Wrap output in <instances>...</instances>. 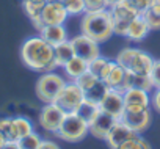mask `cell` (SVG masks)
<instances>
[{"label": "cell", "instance_id": "obj_32", "mask_svg": "<svg viewBox=\"0 0 160 149\" xmlns=\"http://www.w3.org/2000/svg\"><path fill=\"white\" fill-rule=\"evenodd\" d=\"M149 77H151V80L154 83V88H160V60H154V64H152Z\"/></svg>", "mask_w": 160, "mask_h": 149}, {"label": "cell", "instance_id": "obj_14", "mask_svg": "<svg viewBox=\"0 0 160 149\" xmlns=\"http://www.w3.org/2000/svg\"><path fill=\"white\" fill-rule=\"evenodd\" d=\"M116 118H113L112 115L108 113H104V112H99L98 116L88 124L90 127V133L99 140H105V137L108 135V132L113 129V126L116 124Z\"/></svg>", "mask_w": 160, "mask_h": 149}, {"label": "cell", "instance_id": "obj_29", "mask_svg": "<svg viewBox=\"0 0 160 149\" xmlns=\"http://www.w3.org/2000/svg\"><path fill=\"white\" fill-rule=\"evenodd\" d=\"M116 149H151V146L141 135H137V137L127 140L126 143H122L121 146H118Z\"/></svg>", "mask_w": 160, "mask_h": 149}, {"label": "cell", "instance_id": "obj_24", "mask_svg": "<svg viewBox=\"0 0 160 149\" xmlns=\"http://www.w3.org/2000/svg\"><path fill=\"white\" fill-rule=\"evenodd\" d=\"M0 133L5 137L7 141H18L13 118H0Z\"/></svg>", "mask_w": 160, "mask_h": 149}, {"label": "cell", "instance_id": "obj_9", "mask_svg": "<svg viewBox=\"0 0 160 149\" xmlns=\"http://www.w3.org/2000/svg\"><path fill=\"white\" fill-rule=\"evenodd\" d=\"M68 17L69 16L63 2H58V0H47L41 10L42 25H64Z\"/></svg>", "mask_w": 160, "mask_h": 149}, {"label": "cell", "instance_id": "obj_36", "mask_svg": "<svg viewBox=\"0 0 160 149\" xmlns=\"http://www.w3.org/2000/svg\"><path fill=\"white\" fill-rule=\"evenodd\" d=\"M39 149H61V147H60L55 141H52V140H42Z\"/></svg>", "mask_w": 160, "mask_h": 149}, {"label": "cell", "instance_id": "obj_31", "mask_svg": "<svg viewBox=\"0 0 160 149\" xmlns=\"http://www.w3.org/2000/svg\"><path fill=\"white\" fill-rule=\"evenodd\" d=\"M141 16L144 17L151 30H160V14L158 13H154L148 8L144 13H141Z\"/></svg>", "mask_w": 160, "mask_h": 149}, {"label": "cell", "instance_id": "obj_35", "mask_svg": "<svg viewBox=\"0 0 160 149\" xmlns=\"http://www.w3.org/2000/svg\"><path fill=\"white\" fill-rule=\"evenodd\" d=\"M151 104H152L154 110L160 113V88H155L154 90V94L151 97Z\"/></svg>", "mask_w": 160, "mask_h": 149}, {"label": "cell", "instance_id": "obj_3", "mask_svg": "<svg viewBox=\"0 0 160 149\" xmlns=\"http://www.w3.org/2000/svg\"><path fill=\"white\" fill-rule=\"evenodd\" d=\"M116 63L121 64L127 72L140 74V76H149L154 64V58L141 49L124 47L119 50L116 57Z\"/></svg>", "mask_w": 160, "mask_h": 149}, {"label": "cell", "instance_id": "obj_12", "mask_svg": "<svg viewBox=\"0 0 160 149\" xmlns=\"http://www.w3.org/2000/svg\"><path fill=\"white\" fill-rule=\"evenodd\" d=\"M151 119H152L151 108L143 110V112H124L121 116V121L138 135L148 130V127L151 126Z\"/></svg>", "mask_w": 160, "mask_h": 149}, {"label": "cell", "instance_id": "obj_7", "mask_svg": "<svg viewBox=\"0 0 160 149\" xmlns=\"http://www.w3.org/2000/svg\"><path fill=\"white\" fill-rule=\"evenodd\" d=\"M83 99H85L83 90L77 85V82L71 80V82H66V85L61 88V91L58 93L53 102L66 113H74L77 112L80 104L83 102Z\"/></svg>", "mask_w": 160, "mask_h": 149}, {"label": "cell", "instance_id": "obj_28", "mask_svg": "<svg viewBox=\"0 0 160 149\" xmlns=\"http://www.w3.org/2000/svg\"><path fill=\"white\" fill-rule=\"evenodd\" d=\"M41 143H42V138L36 132H32V133L18 140V144L21 149H39Z\"/></svg>", "mask_w": 160, "mask_h": 149}, {"label": "cell", "instance_id": "obj_37", "mask_svg": "<svg viewBox=\"0 0 160 149\" xmlns=\"http://www.w3.org/2000/svg\"><path fill=\"white\" fill-rule=\"evenodd\" d=\"M149 10L154 11V13H158V14H160V0H152V3H151Z\"/></svg>", "mask_w": 160, "mask_h": 149}, {"label": "cell", "instance_id": "obj_38", "mask_svg": "<svg viewBox=\"0 0 160 149\" xmlns=\"http://www.w3.org/2000/svg\"><path fill=\"white\" fill-rule=\"evenodd\" d=\"M2 149H21V147H19L18 141H7Z\"/></svg>", "mask_w": 160, "mask_h": 149}, {"label": "cell", "instance_id": "obj_39", "mask_svg": "<svg viewBox=\"0 0 160 149\" xmlns=\"http://www.w3.org/2000/svg\"><path fill=\"white\" fill-rule=\"evenodd\" d=\"M118 2H121V0H105V3H107V8H110L112 5H115V3H118Z\"/></svg>", "mask_w": 160, "mask_h": 149}, {"label": "cell", "instance_id": "obj_10", "mask_svg": "<svg viewBox=\"0 0 160 149\" xmlns=\"http://www.w3.org/2000/svg\"><path fill=\"white\" fill-rule=\"evenodd\" d=\"M124 97V112H143L151 108L149 91L140 88H127L122 93Z\"/></svg>", "mask_w": 160, "mask_h": 149}, {"label": "cell", "instance_id": "obj_16", "mask_svg": "<svg viewBox=\"0 0 160 149\" xmlns=\"http://www.w3.org/2000/svg\"><path fill=\"white\" fill-rule=\"evenodd\" d=\"M39 36L53 47L69 39L68 38V30H66L64 25H44L39 30Z\"/></svg>", "mask_w": 160, "mask_h": 149}, {"label": "cell", "instance_id": "obj_25", "mask_svg": "<svg viewBox=\"0 0 160 149\" xmlns=\"http://www.w3.org/2000/svg\"><path fill=\"white\" fill-rule=\"evenodd\" d=\"M68 16H83L87 13L85 0H63Z\"/></svg>", "mask_w": 160, "mask_h": 149}, {"label": "cell", "instance_id": "obj_19", "mask_svg": "<svg viewBox=\"0 0 160 149\" xmlns=\"http://www.w3.org/2000/svg\"><path fill=\"white\" fill-rule=\"evenodd\" d=\"M63 69H64L66 76H68L71 80L75 82L80 76H83V74L88 71V61H85L83 58L74 55V57L63 66Z\"/></svg>", "mask_w": 160, "mask_h": 149}, {"label": "cell", "instance_id": "obj_42", "mask_svg": "<svg viewBox=\"0 0 160 149\" xmlns=\"http://www.w3.org/2000/svg\"><path fill=\"white\" fill-rule=\"evenodd\" d=\"M58 2H63V0H58Z\"/></svg>", "mask_w": 160, "mask_h": 149}, {"label": "cell", "instance_id": "obj_30", "mask_svg": "<svg viewBox=\"0 0 160 149\" xmlns=\"http://www.w3.org/2000/svg\"><path fill=\"white\" fill-rule=\"evenodd\" d=\"M98 80H99V77H98V76H94V74H93V72H90V71H87V72L83 74V76H80L75 82H77V85H78L80 88H82L83 91H87V90H88V88H91Z\"/></svg>", "mask_w": 160, "mask_h": 149}, {"label": "cell", "instance_id": "obj_22", "mask_svg": "<svg viewBox=\"0 0 160 149\" xmlns=\"http://www.w3.org/2000/svg\"><path fill=\"white\" fill-rule=\"evenodd\" d=\"M101 112V107H99V104H96V102H93V101H88V99H83V102L80 104V107L77 108V115L82 118L83 121H87L88 124L98 116V113Z\"/></svg>", "mask_w": 160, "mask_h": 149}, {"label": "cell", "instance_id": "obj_23", "mask_svg": "<svg viewBox=\"0 0 160 149\" xmlns=\"http://www.w3.org/2000/svg\"><path fill=\"white\" fill-rule=\"evenodd\" d=\"M108 91H110V88L105 85V82H104L102 79H99V80L91 87V88H88V90H87V91H83V93H85V99H88V101H93V102L99 104Z\"/></svg>", "mask_w": 160, "mask_h": 149}, {"label": "cell", "instance_id": "obj_33", "mask_svg": "<svg viewBox=\"0 0 160 149\" xmlns=\"http://www.w3.org/2000/svg\"><path fill=\"white\" fill-rule=\"evenodd\" d=\"M87 11H96V10H104L107 8L105 0H85Z\"/></svg>", "mask_w": 160, "mask_h": 149}, {"label": "cell", "instance_id": "obj_11", "mask_svg": "<svg viewBox=\"0 0 160 149\" xmlns=\"http://www.w3.org/2000/svg\"><path fill=\"white\" fill-rule=\"evenodd\" d=\"M71 42H72L75 55L80 57V58H83L85 61H91V60H94L96 57L101 55L99 42H96L94 39H91L90 36H87L83 33L74 36L71 39Z\"/></svg>", "mask_w": 160, "mask_h": 149}, {"label": "cell", "instance_id": "obj_4", "mask_svg": "<svg viewBox=\"0 0 160 149\" xmlns=\"http://www.w3.org/2000/svg\"><path fill=\"white\" fill-rule=\"evenodd\" d=\"M88 133H90L88 122L83 121L74 112V113H66V116L55 135L60 140H64L68 143H78V141L85 140V137Z\"/></svg>", "mask_w": 160, "mask_h": 149}, {"label": "cell", "instance_id": "obj_18", "mask_svg": "<svg viewBox=\"0 0 160 149\" xmlns=\"http://www.w3.org/2000/svg\"><path fill=\"white\" fill-rule=\"evenodd\" d=\"M126 74L127 71L121 66V64H115L113 69L105 76V79H102L105 82V85L110 88V90H116V91H121L124 93L126 88H124V82H126Z\"/></svg>", "mask_w": 160, "mask_h": 149}, {"label": "cell", "instance_id": "obj_5", "mask_svg": "<svg viewBox=\"0 0 160 149\" xmlns=\"http://www.w3.org/2000/svg\"><path fill=\"white\" fill-rule=\"evenodd\" d=\"M108 10L113 21V33L118 36H126L130 22L141 14L129 0H121V2L112 5Z\"/></svg>", "mask_w": 160, "mask_h": 149}, {"label": "cell", "instance_id": "obj_6", "mask_svg": "<svg viewBox=\"0 0 160 149\" xmlns=\"http://www.w3.org/2000/svg\"><path fill=\"white\" fill-rule=\"evenodd\" d=\"M64 85H66V80L55 71L42 72L41 77L36 82L35 91H36V96L41 102L49 104V102L55 101V97L58 96V93L61 91V88Z\"/></svg>", "mask_w": 160, "mask_h": 149}, {"label": "cell", "instance_id": "obj_20", "mask_svg": "<svg viewBox=\"0 0 160 149\" xmlns=\"http://www.w3.org/2000/svg\"><path fill=\"white\" fill-rule=\"evenodd\" d=\"M124 88L126 90L127 88H140V90H146V91H154L155 90L149 76H140V74H132V72L126 74Z\"/></svg>", "mask_w": 160, "mask_h": 149}, {"label": "cell", "instance_id": "obj_17", "mask_svg": "<svg viewBox=\"0 0 160 149\" xmlns=\"http://www.w3.org/2000/svg\"><path fill=\"white\" fill-rule=\"evenodd\" d=\"M149 32H151V28H149L148 22L140 14V16H137L130 22V25L127 28V33H126V38L130 39V41H133V42H140V41H143L149 35Z\"/></svg>", "mask_w": 160, "mask_h": 149}, {"label": "cell", "instance_id": "obj_40", "mask_svg": "<svg viewBox=\"0 0 160 149\" xmlns=\"http://www.w3.org/2000/svg\"><path fill=\"white\" fill-rule=\"evenodd\" d=\"M7 143V140H5V137L2 135V133H0V149H2L3 147V144Z\"/></svg>", "mask_w": 160, "mask_h": 149}, {"label": "cell", "instance_id": "obj_1", "mask_svg": "<svg viewBox=\"0 0 160 149\" xmlns=\"http://www.w3.org/2000/svg\"><path fill=\"white\" fill-rule=\"evenodd\" d=\"M21 60L27 67L36 72H50L58 67L55 63L53 46L44 41L39 35L32 36L22 42Z\"/></svg>", "mask_w": 160, "mask_h": 149}, {"label": "cell", "instance_id": "obj_34", "mask_svg": "<svg viewBox=\"0 0 160 149\" xmlns=\"http://www.w3.org/2000/svg\"><path fill=\"white\" fill-rule=\"evenodd\" d=\"M129 2L140 11V13H144L149 7H151V3H152V0H129Z\"/></svg>", "mask_w": 160, "mask_h": 149}, {"label": "cell", "instance_id": "obj_15", "mask_svg": "<svg viewBox=\"0 0 160 149\" xmlns=\"http://www.w3.org/2000/svg\"><path fill=\"white\" fill-rule=\"evenodd\" d=\"M138 133H135L129 126H126L121 119L116 121V124L113 126V129L108 132V135L105 137V141L108 144L110 149H116L118 146H121L122 143H126L127 140L137 137Z\"/></svg>", "mask_w": 160, "mask_h": 149}, {"label": "cell", "instance_id": "obj_26", "mask_svg": "<svg viewBox=\"0 0 160 149\" xmlns=\"http://www.w3.org/2000/svg\"><path fill=\"white\" fill-rule=\"evenodd\" d=\"M108 63H110V60H108V58H105V57L99 55V57H96L94 60L88 61V71H90V72H93L94 76H98L99 79H102V76H104V72H105V69H107Z\"/></svg>", "mask_w": 160, "mask_h": 149}, {"label": "cell", "instance_id": "obj_8", "mask_svg": "<svg viewBox=\"0 0 160 149\" xmlns=\"http://www.w3.org/2000/svg\"><path fill=\"white\" fill-rule=\"evenodd\" d=\"M64 116H66L64 110H61L55 102H49V104H44V107L41 108L38 119H39V126L46 132L57 133V130L60 129Z\"/></svg>", "mask_w": 160, "mask_h": 149}, {"label": "cell", "instance_id": "obj_27", "mask_svg": "<svg viewBox=\"0 0 160 149\" xmlns=\"http://www.w3.org/2000/svg\"><path fill=\"white\" fill-rule=\"evenodd\" d=\"M13 121H14V129H16L18 140L25 137V135H28V133H32V132H35L33 130V124H32L30 119H27L24 116H16V118H13Z\"/></svg>", "mask_w": 160, "mask_h": 149}, {"label": "cell", "instance_id": "obj_2", "mask_svg": "<svg viewBox=\"0 0 160 149\" xmlns=\"http://www.w3.org/2000/svg\"><path fill=\"white\" fill-rule=\"evenodd\" d=\"M80 28H82L83 35L90 36L99 44L108 41L115 35L110 10L104 8V10H96V11H87L82 17Z\"/></svg>", "mask_w": 160, "mask_h": 149}, {"label": "cell", "instance_id": "obj_41", "mask_svg": "<svg viewBox=\"0 0 160 149\" xmlns=\"http://www.w3.org/2000/svg\"><path fill=\"white\" fill-rule=\"evenodd\" d=\"M22 2H24V0H22ZM28 2H35V3H41V5H44L47 0H28Z\"/></svg>", "mask_w": 160, "mask_h": 149}, {"label": "cell", "instance_id": "obj_13", "mask_svg": "<svg viewBox=\"0 0 160 149\" xmlns=\"http://www.w3.org/2000/svg\"><path fill=\"white\" fill-rule=\"evenodd\" d=\"M99 107H101V112L108 113V115H112L116 119H121V116L124 113V97H122V93L116 91V90H110L104 96V99L99 102Z\"/></svg>", "mask_w": 160, "mask_h": 149}, {"label": "cell", "instance_id": "obj_21", "mask_svg": "<svg viewBox=\"0 0 160 149\" xmlns=\"http://www.w3.org/2000/svg\"><path fill=\"white\" fill-rule=\"evenodd\" d=\"M53 55H55V63H57V66H58V67H63V66L75 55L71 39H68V41H64V42L55 46V47H53Z\"/></svg>", "mask_w": 160, "mask_h": 149}]
</instances>
